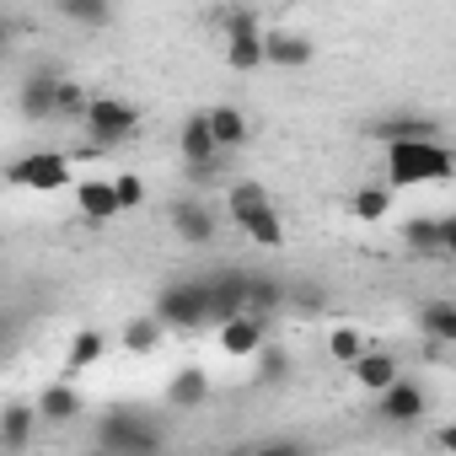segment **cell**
Segmentation results:
<instances>
[{"mask_svg": "<svg viewBox=\"0 0 456 456\" xmlns=\"http://www.w3.org/2000/svg\"><path fill=\"white\" fill-rule=\"evenodd\" d=\"M419 333L435 344H456V301H429L419 312Z\"/></svg>", "mask_w": 456, "mask_h": 456, "instance_id": "24", "label": "cell"}, {"mask_svg": "<svg viewBox=\"0 0 456 456\" xmlns=\"http://www.w3.org/2000/svg\"><path fill=\"white\" fill-rule=\"evenodd\" d=\"M274 306H285V285H280V280H269V274H248V306H242V312L269 317Z\"/></svg>", "mask_w": 456, "mask_h": 456, "instance_id": "25", "label": "cell"}, {"mask_svg": "<svg viewBox=\"0 0 456 456\" xmlns=\"http://www.w3.org/2000/svg\"><path fill=\"white\" fill-rule=\"evenodd\" d=\"M6 183L12 188H38V193H60V188H70V161L60 151H33V156L6 167Z\"/></svg>", "mask_w": 456, "mask_h": 456, "instance_id": "5", "label": "cell"}, {"mask_svg": "<svg viewBox=\"0 0 456 456\" xmlns=\"http://www.w3.org/2000/svg\"><path fill=\"white\" fill-rule=\"evenodd\" d=\"M33 408H38V419H44V424H70L86 403H81V392H76L70 381H54V387H44V392H38V403H33Z\"/></svg>", "mask_w": 456, "mask_h": 456, "instance_id": "17", "label": "cell"}, {"mask_svg": "<svg viewBox=\"0 0 456 456\" xmlns=\"http://www.w3.org/2000/svg\"><path fill=\"white\" fill-rule=\"evenodd\" d=\"M253 354H258V387H274V381H285V376H290V354H285V349L258 344Z\"/></svg>", "mask_w": 456, "mask_h": 456, "instance_id": "28", "label": "cell"}, {"mask_svg": "<svg viewBox=\"0 0 456 456\" xmlns=\"http://www.w3.org/2000/svg\"><path fill=\"white\" fill-rule=\"evenodd\" d=\"M86 102H92V97H86L76 81H65V76H60V86H54V118H76V124H81Z\"/></svg>", "mask_w": 456, "mask_h": 456, "instance_id": "29", "label": "cell"}, {"mask_svg": "<svg viewBox=\"0 0 456 456\" xmlns=\"http://www.w3.org/2000/svg\"><path fill=\"white\" fill-rule=\"evenodd\" d=\"M209 397V376H204V365H183V370H172V381H167V408H199Z\"/></svg>", "mask_w": 456, "mask_h": 456, "instance_id": "20", "label": "cell"}, {"mask_svg": "<svg viewBox=\"0 0 456 456\" xmlns=\"http://www.w3.org/2000/svg\"><path fill=\"white\" fill-rule=\"evenodd\" d=\"M54 86H60V65L28 70V81H22V92H17V108H22L28 124H49V118H54Z\"/></svg>", "mask_w": 456, "mask_h": 456, "instance_id": "8", "label": "cell"}, {"mask_svg": "<svg viewBox=\"0 0 456 456\" xmlns=\"http://www.w3.org/2000/svg\"><path fill=\"white\" fill-rule=\"evenodd\" d=\"M232 220L242 225V237L258 242V248H280V242H285V220L274 215V204H253V209H242V215H232Z\"/></svg>", "mask_w": 456, "mask_h": 456, "instance_id": "15", "label": "cell"}, {"mask_svg": "<svg viewBox=\"0 0 456 456\" xmlns=\"http://www.w3.org/2000/svg\"><path fill=\"white\" fill-rule=\"evenodd\" d=\"M403 242L413 253H451L456 248V220L451 215H413L403 225Z\"/></svg>", "mask_w": 456, "mask_h": 456, "instance_id": "9", "label": "cell"}, {"mask_svg": "<svg viewBox=\"0 0 456 456\" xmlns=\"http://www.w3.org/2000/svg\"><path fill=\"white\" fill-rule=\"evenodd\" d=\"M456 156L445 134L429 140H392L387 145V188H424V183H451Z\"/></svg>", "mask_w": 456, "mask_h": 456, "instance_id": "1", "label": "cell"}, {"mask_svg": "<svg viewBox=\"0 0 456 456\" xmlns=\"http://www.w3.org/2000/svg\"><path fill=\"white\" fill-rule=\"evenodd\" d=\"M349 370H354V381H360V387L381 392V387L397 376V360H392V354H381V349H360V354L349 360Z\"/></svg>", "mask_w": 456, "mask_h": 456, "instance_id": "23", "label": "cell"}, {"mask_svg": "<svg viewBox=\"0 0 456 456\" xmlns=\"http://www.w3.org/2000/svg\"><path fill=\"white\" fill-rule=\"evenodd\" d=\"M360 349H365V333H360V328H333V333H328V354H333L338 365H349Z\"/></svg>", "mask_w": 456, "mask_h": 456, "instance_id": "31", "label": "cell"}, {"mask_svg": "<svg viewBox=\"0 0 456 456\" xmlns=\"http://www.w3.org/2000/svg\"><path fill=\"white\" fill-rule=\"evenodd\" d=\"M156 322L161 328H177V333H193L209 322V296H204V280H183V285H167L156 296Z\"/></svg>", "mask_w": 456, "mask_h": 456, "instance_id": "4", "label": "cell"}, {"mask_svg": "<svg viewBox=\"0 0 456 456\" xmlns=\"http://www.w3.org/2000/svg\"><path fill=\"white\" fill-rule=\"evenodd\" d=\"M429 134H440V124L435 118H413V113H392V118L370 124V140H381V145H392V140H429Z\"/></svg>", "mask_w": 456, "mask_h": 456, "instance_id": "19", "label": "cell"}, {"mask_svg": "<svg viewBox=\"0 0 456 456\" xmlns=\"http://www.w3.org/2000/svg\"><path fill=\"white\" fill-rule=\"evenodd\" d=\"M161 333H167V328H161L156 317H129V322H124V349H129V354H156V349H161Z\"/></svg>", "mask_w": 456, "mask_h": 456, "instance_id": "26", "label": "cell"}, {"mask_svg": "<svg viewBox=\"0 0 456 456\" xmlns=\"http://www.w3.org/2000/svg\"><path fill=\"white\" fill-rule=\"evenodd\" d=\"M108 183H113L118 215H124V209H140V204H145V177H140V172H118V177H108Z\"/></svg>", "mask_w": 456, "mask_h": 456, "instance_id": "30", "label": "cell"}, {"mask_svg": "<svg viewBox=\"0 0 456 456\" xmlns=\"http://www.w3.org/2000/svg\"><path fill=\"white\" fill-rule=\"evenodd\" d=\"M167 220H172V232H177L183 242H193V248L215 242V209L199 204V199H177V204L167 209Z\"/></svg>", "mask_w": 456, "mask_h": 456, "instance_id": "12", "label": "cell"}, {"mask_svg": "<svg viewBox=\"0 0 456 456\" xmlns=\"http://www.w3.org/2000/svg\"><path fill=\"white\" fill-rule=\"evenodd\" d=\"M54 6L76 28H108V17H113V0H54Z\"/></svg>", "mask_w": 456, "mask_h": 456, "instance_id": "27", "label": "cell"}, {"mask_svg": "<svg viewBox=\"0 0 456 456\" xmlns=\"http://www.w3.org/2000/svg\"><path fill=\"white\" fill-rule=\"evenodd\" d=\"M225 65L232 70H258L264 65V38H258V17L237 12L225 22Z\"/></svg>", "mask_w": 456, "mask_h": 456, "instance_id": "6", "label": "cell"}, {"mask_svg": "<svg viewBox=\"0 0 456 456\" xmlns=\"http://www.w3.org/2000/svg\"><path fill=\"white\" fill-rule=\"evenodd\" d=\"M12 38H17V28H12L6 17H0V60H6V49H12Z\"/></svg>", "mask_w": 456, "mask_h": 456, "instance_id": "33", "label": "cell"}, {"mask_svg": "<svg viewBox=\"0 0 456 456\" xmlns=\"http://www.w3.org/2000/svg\"><path fill=\"white\" fill-rule=\"evenodd\" d=\"M161 440H167V435H161L151 419L129 413V408H118V413H108V419L97 424V445L113 451V456H145V451H161Z\"/></svg>", "mask_w": 456, "mask_h": 456, "instance_id": "2", "label": "cell"}, {"mask_svg": "<svg viewBox=\"0 0 456 456\" xmlns=\"http://www.w3.org/2000/svg\"><path fill=\"white\" fill-rule=\"evenodd\" d=\"M204 118H209L215 151H237V145H248V118H242V108H232V102H215Z\"/></svg>", "mask_w": 456, "mask_h": 456, "instance_id": "18", "label": "cell"}, {"mask_svg": "<svg viewBox=\"0 0 456 456\" xmlns=\"http://www.w3.org/2000/svg\"><path fill=\"white\" fill-rule=\"evenodd\" d=\"M70 199H76V209H81L86 220H113V215H118V199H113V183H108V177H81V183H70Z\"/></svg>", "mask_w": 456, "mask_h": 456, "instance_id": "14", "label": "cell"}, {"mask_svg": "<svg viewBox=\"0 0 456 456\" xmlns=\"http://www.w3.org/2000/svg\"><path fill=\"white\" fill-rule=\"evenodd\" d=\"M81 124H86L92 145L113 151V145H124V140L140 129V108H134V102H124V97H92V102H86V113H81Z\"/></svg>", "mask_w": 456, "mask_h": 456, "instance_id": "3", "label": "cell"}, {"mask_svg": "<svg viewBox=\"0 0 456 456\" xmlns=\"http://www.w3.org/2000/svg\"><path fill=\"white\" fill-rule=\"evenodd\" d=\"M102 349H108V338H102L97 328H81V333L70 338V349H65V381H76L81 370H92V365L102 360Z\"/></svg>", "mask_w": 456, "mask_h": 456, "instance_id": "22", "label": "cell"}, {"mask_svg": "<svg viewBox=\"0 0 456 456\" xmlns=\"http://www.w3.org/2000/svg\"><path fill=\"white\" fill-rule=\"evenodd\" d=\"M387 209H392V188H360L354 193V215L360 220H381Z\"/></svg>", "mask_w": 456, "mask_h": 456, "instance_id": "32", "label": "cell"}, {"mask_svg": "<svg viewBox=\"0 0 456 456\" xmlns=\"http://www.w3.org/2000/svg\"><path fill=\"white\" fill-rule=\"evenodd\" d=\"M204 296H209V322H225V317H237L248 306V274H209L204 280Z\"/></svg>", "mask_w": 456, "mask_h": 456, "instance_id": "11", "label": "cell"}, {"mask_svg": "<svg viewBox=\"0 0 456 456\" xmlns=\"http://www.w3.org/2000/svg\"><path fill=\"white\" fill-rule=\"evenodd\" d=\"M33 435H38V408L33 403H6L0 408V445L6 451H28Z\"/></svg>", "mask_w": 456, "mask_h": 456, "instance_id": "16", "label": "cell"}, {"mask_svg": "<svg viewBox=\"0 0 456 456\" xmlns=\"http://www.w3.org/2000/svg\"><path fill=\"white\" fill-rule=\"evenodd\" d=\"M264 338H269V317H258V312H237V317L220 322V349L232 360H248Z\"/></svg>", "mask_w": 456, "mask_h": 456, "instance_id": "10", "label": "cell"}, {"mask_svg": "<svg viewBox=\"0 0 456 456\" xmlns=\"http://www.w3.org/2000/svg\"><path fill=\"white\" fill-rule=\"evenodd\" d=\"M312 60H317V49H312V38H301V33H269V38H264V65L306 70Z\"/></svg>", "mask_w": 456, "mask_h": 456, "instance_id": "13", "label": "cell"}, {"mask_svg": "<svg viewBox=\"0 0 456 456\" xmlns=\"http://www.w3.org/2000/svg\"><path fill=\"white\" fill-rule=\"evenodd\" d=\"M177 151H183V161H209V156H220L204 113H188V118H183V129H177Z\"/></svg>", "mask_w": 456, "mask_h": 456, "instance_id": "21", "label": "cell"}, {"mask_svg": "<svg viewBox=\"0 0 456 456\" xmlns=\"http://www.w3.org/2000/svg\"><path fill=\"white\" fill-rule=\"evenodd\" d=\"M376 413H381L387 424H419V419L429 413V397H424V387H419V381H403V376H392V381L381 387V403H376Z\"/></svg>", "mask_w": 456, "mask_h": 456, "instance_id": "7", "label": "cell"}]
</instances>
